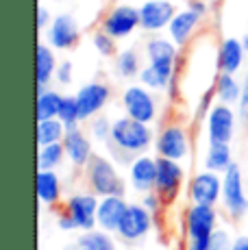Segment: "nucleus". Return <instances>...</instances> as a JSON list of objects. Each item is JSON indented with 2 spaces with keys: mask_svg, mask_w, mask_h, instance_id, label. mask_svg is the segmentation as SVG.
<instances>
[{
  "mask_svg": "<svg viewBox=\"0 0 248 250\" xmlns=\"http://www.w3.org/2000/svg\"><path fill=\"white\" fill-rule=\"evenodd\" d=\"M155 135L152 124H144L140 120H133L128 115L113 120L111 139H109V152L111 159L122 166H128L135 155H144L155 146Z\"/></svg>",
  "mask_w": 248,
  "mask_h": 250,
  "instance_id": "nucleus-1",
  "label": "nucleus"
},
{
  "mask_svg": "<svg viewBox=\"0 0 248 250\" xmlns=\"http://www.w3.org/2000/svg\"><path fill=\"white\" fill-rule=\"evenodd\" d=\"M218 227H220V213L216 207L189 203L183 213L185 250H209V239Z\"/></svg>",
  "mask_w": 248,
  "mask_h": 250,
  "instance_id": "nucleus-2",
  "label": "nucleus"
},
{
  "mask_svg": "<svg viewBox=\"0 0 248 250\" xmlns=\"http://www.w3.org/2000/svg\"><path fill=\"white\" fill-rule=\"evenodd\" d=\"M83 179L89 191L96 196H124V181L118 172V163L111 157L94 155L83 167Z\"/></svg>",
  "mask_w": 248,
  "mask_h": 250,
  "instance_id": "nucleus-3",
  "label": "nucleus"
},
{
  "mask_svg": "<svg viewBox=\"0 0 248 250\" xmlns=\"http://www.w3.org/2000/svg\"><path fill=\"white\" fill-rule=\"evenodd\" d=\"M155 157H165L172 161H187L192 155V135L181 122H165L155 135Z\"/></svg>",
  "mask_w": 248,
  "mask_h": 250,
  "instance_id": "nucleus-4",
  "label": "nucleus"
},
{
  "mask_svg": "<svg viewBox=\"0 0 248 250\" xmlns=\"http://www.w3.org/2000/svg\"><path fill=\"white\" fill-rule=\"evenodd\" d=\"M120 103L124 115L140 120L144 124H155L157 118H159V100H157L155 91L142 83L126 85L120 96Z\"/></svg>",
  "mask_w": 248,
  "mask_h": 250,
  "instance_id": "nucleus-5",
  "label": "nucleus"
},
{
  "mask_svg": "<svg viewBox=\"0 0 248 250\" xmlns=\"http://www.w3.org/2000/svg\"><path fill=\"white\" fill-rule=\"evenodd\" d=\"M98 28H103L104 33L113 37V40H128L133 33L140 28V7H135L133 2H122L118 0L116 4L104 11V16L100 18Z\"/></svg>",
  "mask_w": 248,
  "mask_h": 250,
  "instance_id": "nucleus-6",
  "label": "nucleus"
},
{
  "mask_svg": "<svg viewBox=\"0 0 248 250\" xmlns=\"http://www.w3.org/2000/svg\"><path fill=\"white\" fill-rule=\"evenodd\" d=\"M224 213L231 220H242L248 213V196L244 185V174L240 166L233 163L222 174V200H220Z\"/></svg>",
  "mask_w": 248,
  "mask_h": 250,
  "instance_id": "nucleus-7",
  "label": "nucleus"
},
{
  "mask_svg": "<svg viewBox=\"0 0 248 250\" xmlns=\"http://www.w3.org/2000/svg\"><path fill=\"white\" fill-rule=\"evenodd\" d=\"M237 109L233 104H224V103H213L209 109L207 118H205V135L207 142L213 144H231L235 137V128H237Z\"/></svg>",
  "mask_w": 248,
  "mask_h": 250,
  "instance_id": "nucleus-8",
  "label": "nucleus"
},
{
  "mask_svg": "<svg viewBox=\"0 0 248 250\" xmlns=\"http://www.w3.org/2000/svg\"><path fill=\"white\" fill-rule=\"evenodd\" d=\"M155 227V215L150 213L142 203H131L124 213L120 227L116 230V237L126 246H135V244L144 242L148 233Z\"/></svg>",
  "mask_w": 248,
  "mask_h": 250,
  "instance_id": "nucleus-9",
  "label": "nucleus"
},
{
  "mask_svg": "<svg viewBox=\"0 0 248 250\" xmlns=\"http://www.w3.org/2000/svg\"><path fill=\"white\" fill-rule=\"evenodd\" d=\"M185 167L181 161L165 159V157H157V181L155 191L164 198L165 205H174L179 200L181 191L185 187Z\"/></svg>",
  "mask_w": 248,
  "mask_h": 250,
  "instance_id": "nucleus-10",
  "label": "nucleus"
},
{
  "mask_svg": "<svg viewBox=\"0 0 248 250\" xmlns=\"http://www.w3.org/2000/svg\"><path fill=\"white\" fill-rule=\"evenodd\" d=\"M44 42L55 48V50H72L81 42V24L74 13H57L52 18L50 26L44 31Z\"/></svg>",
  "mask_w": 248,
  "mask_h": 250,
  "instance_id": "nucleus-11",
  "label": "nucleus"
},
{
  "mask_svg": "<svg viewBox=\"0 0 248 250\" xmlns=\"http://www.w3.org/2000/svg\"><path fill=\"white\" fill-rule=\"evenodd\" d=\"M187 198L194 205L218 207L222 200V174L203 167L187 183Z\"/></svg>",
  "mask_w": 248,
  "mask_h": 250,
  "instance_id": "nucleus-12",
  "label": "nucleus"
},
{
  "mask_svg": "<svg viewBox=\"0 0 248 250\" xmlns=\"http://www.w3.org/2000/svg\"><path fill=\"white\" fill-rule=\"evenodd\" d=\"M179 9L170 0H142L140 4V28L148 35H159L168 31L170 22Z\"/></svg>",
  "mask_w": 248,
  "mask_h": 250,
  "instance_id": "nucleus-13",
  "label": "nucleus"
},
{
  "mask_svg": "<svg viewBox=\"0 0 248 250\" xmlns=\"http://www.w3.org/2000/svg\"><path fill=\"white\" fill-rule=\"evenodd\" d=\"M74 96H76V104H79L81 122H89L109 104L111 87H109V83H103V81H89L83 87H79Z\"/></svg>",
  "mask_w": 248,
  "mask_h": 250,
  "instance_id": "nucleus-14",
  "label": "nucleus"
},
{
  "mask_svg": "<svg viewBox=\"0 0 248 250\" xmlns=\"http://www.w3.org/2000/svg\"><path fill=\"white\" fill-rule=\"evenodd\" d=\"M98 203H100V196H96L94 191L89 189L76 191V194H70L65 198L63 209L72 215L79 230H92V229H98V222H96Z\"/></svg>",
  "mask_w": 248,
  "mask_h": 250,
  "instance_id": "nucleus-15",
  "label": "nucleus"
},
{
  "mask_svg": "<svg viewBox=\"0 0 248 250\" xmlns=\"http://www.w3.org/2000/svg\"><path fill=\"white\" fill-rule=\"evenodd\" d=\"M203 22H205V16H200L198 11H194V9H189L187 4H185L183 9L176 11V16L172 18V22H170L168 31H165V35L179 48H185L196 40Z\"/></svg>",
  "mask_w": 248,
  "mask_h": 250,
  "instance_id": "nucleus-16",
  "label": "nucleus"
},
{
  "mask_svg": "<svg viewBox=\"0 0 248 250\" xmlns=\"http://www.w3.org/2000/svg\"><path fill=\"white\" fill-rule=\"evenodd\" d=\"M63 148H65V157H68L70 166L76 167V170H83L92 161V157L96 155L94 152V139L81 126L68 128V133L63 137Z\"/></svg>",
  "mask_w": 248,
  "mask_h": 250,
  "instance_id": "nucleus-17",
  "label": "nucleus"
},
{
  "mask_svg": "<svg viewBox=\"0 0 248 250\" xmlns=\"http://www.w3.org/2000/svg\"><path fill=\"white\" fill-rule=\"evenodd\" d=\"M128 170V185L137 191V194H148L155 191L157 181V157L150 155H135L131 163L126 166Z\"/></svg>",
  "mask_w": 248,
  "mask_h": 250,
  "instance_id": "nucleus-18",
  "label": "nucleus"
},
{
  "mask_svg": "<svg viewBox=\"0 0 248 250\" xmlns=\"http://www.w3.org/2000/svg\"><path fill=\"white\" fill-rule=\"evenodd\" d=\"M246 48L242 44V40L237 37H224L220 40V44L216 46V61H218V70L227 72V74H237L244 68L246 61Z\"/></svg>",
  "mask_w": 248,
  "mask_h": 250,
  "instance_id": "nucleus-19",
  "label": "nucleus"
},
{
  "mask_svg": "<svg viewBox=\"0 0 248 250\" xmlns=\"http://www.w3.org/2000/svg\"><path fill=\"white\" fill-rule=\"evenodd\" d=\"M35 191L40 203L48 209H55L63 203V181L57 170H37Z\"/></svg>",
  "mask_w": 248,
  "mask_h": 250,
  "instance_id": "nucleus-20",
  "label": "nucleus"
},
{
  "mask_svg": "<svg viewBox=\"0 0 248 250\" xmlns=\"http://www.w3.org/2000/svg\"><path fill=\"white\" fill-rule=\"evenodd\" d=\"M144 57L148 63H174L181 65V48L168 35H150L144 44Z\"/></svg>",
  "mask_w": 248,
  "mask_h": 250,
  "instance_id": "nucleus-21",
  "label": "nucleus"
},
{
  "mask_svg": "<svg viewBox=\"0 0 248 250\" xmlns=\"http://www.w3.org/2000/svg\"><path fill=\"white\" fill-rule=\"evenodd\" d=\"M128 205L131 203H126L124 196H103L98 203V213H96L98 229L116 233L122 218H124V213H126Z\"/></svg>",
  "mask_w": 248,
  "mask_h": 250,
  "instance_id": "nucleus-22",
  "label": "nucleus"
},
{
  "mask_svg": "<svg viewBox=\"0 0 248 250\" xmlns=\"http://www.w3.org/2000/svg\"><path fill=\"white\" fill-rule=\"evenodd\" d=\"M59 65L57 50L48 42H40L35 48V81L37 87H48L50 81H55V72Z\"/></svg>",
  "mask_w": 248,
  "mask_h": 250,
  "instance_id": "nucleus-23",
  "label": "nucleus"
},
{
  "mask_svg": "<svg viewBox=\"0 0 248 250\" xmlns=\"http://www.w3.org/2000/svg\"><path fill=\"white\" fill-rule=\"evenodd\" d=\"M233 166V150L231 144H213L207 142V150L203 155V167L205 170L218 172V174H224L228 167Z\"/></svg>",
  "mask_w": 248,
  "mask_h": 250,
  "instance_id": "nucleus-24",
  "label": "nucleus"
},
{
  "mask_svg": "<svg viewBox=\"0 0 248 250\" xmlns=\"http://www.w3.org/2000/svg\"><path fill=\"white\" fill-rule=\"evenodd\" d=\"M142 57L135 48H124V50H118V55L113 57V74L120 81H131L137 79L142 72Z\"/></svg>",
  "mask_w": 248,
  "mask_h": 250,
  "instance_id": "nucleus-25",
  "label": "nucleus"
},
{
  "mask_svg": "<svg viewBox=\"0 0 248 250\" xmlns=\"http://www.w3.org/2000/svg\"><path fill=\"white\" fill-rule=\"evenodd\" d=\"M74 250H118L116 233H109L103 229L81 230L79 239L74 244Z\"/></svg>",
  "mask_w": 248,
  "mask_h": 250,
  "instance_id": "nucleus-26",
  "label": "nucleus"
},
{
  "mask_svg": "<svg viewBox=\"0 0 248 250\" xmlns=\"http://www.w3.org/2000/svg\"><path fill=\"white\" fill-rule=\"evenodd\" d=\"M213 98L218 103H224V104H233L235 107L237 100L242 96V81H237L235 74H227V72H220L213 81Z\"/></svg>",
  "mask_w": 248,
  "mask_h": 250,
  "instance_id": "nucleus-27",
  "label": "nucleus"
},
{
  "mask_svg": "<svg viewBox=\"0 0 248 250\" xmlns=\"http://www.w3.org/2000/svg\"><path fill=\"white\" fill-rule=\"evenodd\" d=\"M61 103H63V94L52 87H37L35 98V120H50L59 115Z\"/></svg>",
  "mask_w": 248,
  "mask_h": 250,
  "instance_id": "nucleus-28",
  "label": "nucleus"
},
{
  "mask_svg": "<svg viewBox=\"0 0 248 250\" xmlns=\"http://www.w3.org/2000/svg\"><path fill=\"white\" fill-rule=\"evenodd\" d=\"M68 126L61 122L59 118H50V120H40L35 126V142L37 146H48V144H59L63 142Z\"/></svg>",
  "mask_w": 248,
  "mask_h": 250,
  "instance_id": "nucleus-29",
  "label": "nucleus"
},
{
  "mask_svg": "<svg viewBox=\"0 0 248 250\" xmlns=\"http://www.w3.org/2000/svg\"><path fill=\"white\" fill-rule=\"evenodd\" d=\"M65 159L68 157H65L63 142L37 146V170H59Z\"/></svg>",
  "mask_w": 248,
  "mask_h": 250,
  "instance_id": "nucleus-30",
  "label": "nucleus"
},
{
  "mask_svg": "<svg viewBox=\"0 0 248 250\" xmlns=\"http://www.w3.org/2000/svg\"><path fill=\"white\" fill-rule=\"evenodd\" d=\"M111 128H113V120H109L107 115L98 113L96 118L89 120V126H87V133L94 142L98 144H109L111 139Z\"/></svg>",
  "mask_w": 248,
  "mask_h": 250,
  "instance_id": "nucleus-31",
  "label": "nucleus"
},
{
  "mask_svg": "<svg viewBox=\"0 0 248 250\" xmlns=\"http://www.w3.org/2000/svg\"><path fill=\"white\" fill-rule=\"evenodd\" d=\"M92 46L100 57H104V59H111V57L118 55V40H113V37L109 35V33H104L103 28H98V31L92 33Z\"/></svg>",
  "mask_w": 248,
  "mask_h": 250,
  "instance_id": "nucleus-32",
  "label": "nucleus"
},
{
  "mask_svg": "<svg viewBox=\"0 0 248 250\" xmlns=\"http://www.w3.org/2000/svg\"><path fill=\"white\" fill-rule=\"evenodd\" d=\"M57 118H59L68 128L79 126L81 115H79V104H76V96H63V103H61V109H59V115H57Z\"/></svg>",
  "mask_w": 248,
  "mask_h": 250,
  "instance_id": "nucleus-33",
  "label": "nucleus"
},
{
  "mask_svg": "<svg viewBox=\"0 0 248 250\" xmlns=\"http://www.w3.org/2000/svg\"><path fill=\"white\" fill-rule=\"evenodd\" d=\"M233 239H235V237L228 233V229L218 227L211 233V239H209V250H231Z\"/></svg>",
  "mask_w": 248,
  "mask_h": 250,
  "instance_id": "nucleus-34",
  "label": "nucleus"
},
{
  "mask_svg": "<svg viewBox=\"0 0 248 250\" xmlns=\"http://www.w3.org/2000/svg\"><path fill=\"white\" fill-rule=\"evenodd\" d=\"M235 109H237V118H240V122L248 128V70L244 74V81H242V96H240V100H237Z\"/></svg>",
  "mask_w": 248,
  "mask_h": 250,
  "instance_id": "nucleus-35",
  "label": "nucleus"
},
{
  "mask_svg": "<svg viewBox=\"0 0 248 250\" xmlns=\"http://www.w3.org/2000/svg\"><path fill=\"white\" fill-rule=\"evenodd\" d=\"M74 79V65L72 61H59L57 65V72H55V83L61 85V87H68Z\"/></svg>",
  "mask_w": 248,
  "mask_h": 250,
  "instance_id": "nucleus-36",
  "label": "nucleus"
},
{
  "mask_svg": "<svg viewBox=\"0 0 248 250\" xmlns=\"http://www.w3.org/2000/svg\"><path fill=\"white\" fill-rule=\"evenodd\" d=\"M142 205L150 211L152 215H159V211L164 209V198H161L157 191H148V194H142Z\"/></svg>",
  "mask_w": 248,
  "mask_h": 250,
  "instance_id": "nucleus-37",
  "label": "nucleus"
},
{
  "mask_svg": "<svg viewBox=\"0 0 248 250\" xmlns=\"http://www.w3.org/2000/svg\"><path fill=\"white\" fill-rule=\"evenodd\" d=\"M52 18H55V16L48 11V7L37 4V9H35V26H37V31H46V28L50 26Z\"/></svg>",
  "mask_w": 248,
  "mask_h": 250,
  "instance_id": "nucleus-38",
  "label": "nucleus"
},
{
  "mask_svg": "<svg viewBox=\"0 0 248 250\" xmlns=\"http://www.w3.org/2000/svg\"><path fill=\"white\" fill-rule=\"evenodd\" d=\"M55 222H57V229H59V230H65V233H70V230H79V229H76V222L72 220V215H70L68 211L63 209V207L59 209V213H57Z\"/></svg>",
  "mask_w": 248,
  "mask_h": 250,
  "instance_id": "nucleus-39",
  "label": "nucleus"
},
{
  "mask_svg": "<svg viewBox=\"0 0 248 250\" xmlns=\"http://www.w3.org/2000/svg\"><path fill=\"white\" fill-rule=\"evenodd\" d=\"M187 7L194 9V11H198L200 16H205V18L209 16V2L207 0H187Z\"/></svg>",
  "mask_w": 248,
  "mask_h": 250,
  "instance_id": "nucleus-40",
  "label": "nucleus"
},
{
  "mask_svg": "<svg viewBox=\"0 0 248 250\" xmlns=\"http://www.w3.org/2000/svg\"><path fill=\"white\" fill-rule=\"evenodd\" d=\"M231 250H248V235H237V237L233 239Z\"/></svg>",
  "mask_w": 248,
  "mask_h": 250,
  "instance_id": "nucleus-41",
  "label": "nucleus"
},
{
  "mask_svg": "<svg viewBox=\"0 0 248 250\" xmlns=\"http://www.w3.org/2000/svg\"><path fill=\"white\" fill-rule=\"evenodd\" d=\"M242 44H244V48H246V52H248V33L244 37H242Z\"/></svg>",
  "mask_w": 248,
  "mask_h": 250,
  "instance_id": "nucleus-42",
  "label": "nucleus"
},
{
  "mask_svg": "<svg viewBox=\"0 0 248 250\" xmlns=\"http://www.w3.org/2000/svg\"><path fill=\"white\" fill-rule=\"evenodd\" d=\"M122 2H137V0H122Z\"/></svg>",
  "mask_w": 248,
  "mask_h": 250,
  "instance_id": "nucleus-43",
  "label": "nucleus"
},
{
  "mask_svg": "<svg viewBox=\"0 0 248 250\" xmlns=\"http://www.w3.org/2000/svg\"><path fill=\"white\" fill-rule=\"evenodd\" d=\"M211 2H220V0H211Z\"/></svg>",
  "mask_w": 248,
  "mask_h": 250,
  "instance_id": "nucleus-44",
  "label": "nucleus"
}]
</instances>
